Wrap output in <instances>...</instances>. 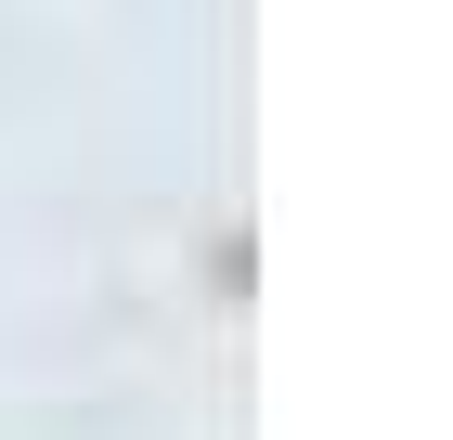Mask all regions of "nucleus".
I'll return each instance as SVG.
<instances>
[]
</instances>
